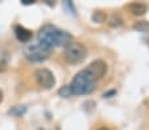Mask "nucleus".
<instances>
[{"label": "nucleus", "mask_w": 149, "mask_h": 130, "mask_svg": "<svg viewBox=\"0 0 149 130\" xmlns=\"http://www.w3.org/2000/svg\"><path fill=\"white\" fill-rule=\"evenodd\" d=\"M37 40L45 47L52 50V49L59 47V46H68L70 42H73V36L65 30H61L57 26L46 24L38 30Z\"/></svg>", "instance_id": "f257e3e1"}, {"label": "nucleus", "mask_w": 149, "mask_h": 130, "mask_svg": "<svg viewBox=\"0 0 149 130\" xmlns=\"http://www.w3.org/2000/svg\"><path fill=\"white\" fill-rule=\"evenodd\" d=\"M70 88L71 96H82V95L91 94L96 87V80L91 76L86 70H82L71 79L70 84H68Z\"/></svg>", "instance_id": "f03ea898"}, {"label": "nucleus", "mask_w": 149, "mask_h": 130, "mask_svg": "<svg viewBox=\"0 0 149 130\" xmlns=\"http://www.w3.org/2000/svg\"><path fill=\"white\" fill-rule=\"evenodd\" d=\"M24 57L29 61V62H44L50 57V50L48 47L37 42H28L23 49Z\"/></svg>", "instance_id": "7ed1b4c3"}, {"label": "nucleus", "mask_w": 149, "mask_h": 130, "mask_svg": "<svg viewBox=\"0 0 149 130\" xmlns=\"http://www.w3.org/2000/svg\"><path fill=\"white\" fill-rule=\"evenodd\" d=\"M87 50L81 42H70L68 46H65L63 57L69 65H78L86 58Z\"/></svg>", "instance_id": "20e7f679"}, {"label": "nucleus", "mask_w": 149, "mask_h": 130, "mask_svg": "<svg viewBox=\"0 0 149 130\" xmlns=\"http://www.w3.org/2000/svg\"><path fill=\"white\" fill-rule=\"evenodd\" d=\"M34 79L36 83L44 89H50L56 84V78H54L53 72L48 68H38L34 71Z\"/></svg>", "instance_id": "39448f33"}, {"label": "nucleus", "mask_w": 149, "mask_h": 130, "mask_svg": "<svg viewBox=\"0 0 149 130\" xmlns=\"http://www.w3.org/2000/svg\"><path fill=\"white\" fill-rule=\"evenodd\" d=\"M84 70L87 71L91 76L98 82V80H100L102 78L106 75V72H107V63L102 59H96V61H94V62H91Z\"/></svg>", "instance_id": "423d86ee"}, {"label": "nucleus", "mask_w": 149, "mask_h": 130, "mask_svg": "<svg viewBox=\"0 0 149 130\" xmlns=\"http://www.w3.org/2000/svg\"><path fill=\"white\" fill-rule=\"evenodd\" d=\"M15 36H16V38L20 42L28 43L32 38V32L21 25H16L15 26Z\"/></svg>", "instance_id": "0eeeda50"}, {"label": "nucleus", "mask_w": 149, "mask_h": 130, "mask_svg": "<svg viewBox=\"0 0 149 130\" xmlns=\"http://www.w3.org/2000/svg\"><path fill=\"white\" fill-rule=\"evenodd\" d=\"M128 11L133 14V16H143L148 11V6L144 3H131L128 6Z\"/></svg>", "instance_id": "6e6552de"}, {"label": "nucleus", "mask_w": 149, "mask_h": 130, "mask_svg": "<svg viewBox=\"0 0 149 130\" xmlns=\"http://www.w3.org/2000/svg\"><path fill=\"white\" fill-rule=\"evenodd\" d=\"M133 29L141 33H149V23L148 21H137L133 24Z\"/></svg>", "instance_id": "1a4fd4ad"}, {"label": "nucleus", "mask_w": 149, "mask_h": 130, "mask_svg": "<svg viewBox=\"0 0 149 130\" xmlns=\"http://www.w3.org/2000/svg\"><path fill=\"white\" fill-rule=\"evenodd\" d=\"M108 24H110V26H113V28L120 26V25H123V19H121V16L119 13H113L112 16L110 17Z\"/></svg>", "instance_id": "9d476101"}, {"label": "nucleus", "mask_w": 149, "mask_h": 130, "mask_svg": "<svg viewBox=\"0 0 149 130\" xmlns=\"http://www.w3.org/2000/svg\"><path fill=\"white\" fill-rule=\"evenodd\" d=\"M93 21L94 23H98V24H102L106 21V14L103 12H95L93 14Z\"/></svg>", "instance_id": "9b49d317"}, {"label": "nucleus", "mask_w": 149, "mask_h": 130, "mask_svg": "<svg viewBox=\"0 0 149 130\" xmlns=\"http://www.w3.org/2000/svg\"><path fill=\"white\" fill-rule=\"evenodd\" d=\"M59 96L62 97H70L71 96V92H70V88H69V85H65V87H62L61 89L58 91Z\"/></svg>", "instance_id": "f8f14e48"}, {"label": "nucleus", "mask_w": 149, "mask_h": 130, "mask_svg": "<svg viewBox=\"0 0 149 130\" xmlns=\"http://www.w3.org/2000/svg\"><path fill=\"white\" fill-rule=\"evenodd\" d=\"M25 110H26V108H25V107H23V108L16 107V108H15V109L9 110V113L15 114V116H21V114H24V113H25Z\"/></svg>", "instance_id": "ddd939ff"}, {"label": "nucleus", "mask_w": 149, "mask_h": 130, "mask_svg": "<svg viewBox=\"0 0 149 130\" xmlns=\"http://www.w3.org/2000/svg\"><path fill=\"white\" fill-rule=\"evenodd\" d=\"M113 95H116V89H111V91H107V92H104L103 96H104V97H112Z\"/></svg>", "instance_id": "4468645a"}, {"label": "nucleus", "mask_w": 149, "mask_h": 130, "mask_svg": "<svg viewBox=\"0 0 149 130\" xmlns=\"http://www.w3.org/2000/svg\"><path fill=\"white\" fill-rule=\"evenodd\" d=\"M21 4L24 6H31V4H34L33 0H21Z\"/></svg>", "instance_id": "2eb2a0df"}, {"label": "nucleus", "mask_w": 149, "mask_h": 130, "mask_svg": "<svg viewBox=\"0 0 149 130\" xmlns=\"http://www.w3.org/2000/svg\"><path fill=\"white\" fill-rule=\"evenodd\" d=\"M3 101V91L0 89V102Z\"/></svg>", "instance_id": "dca6fc26"}, {"label": "nucleus", "mask_w": 149, "mask_h": 130, "mask_svg": "<svg viewBox=\"0 0 149 130\" xmlns=\"http://www.w3.org/2000/svg\"><path fill=\"white\" fill-rule=\"evenodd\" d=\"M99 130H110V129H107V127H100Z\"/></svg>", "instance_id": "f3484780"}]
</instances>
